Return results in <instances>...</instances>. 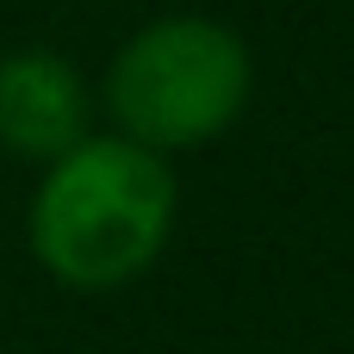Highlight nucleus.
<instances>
[{"instance_id": "1", "label": "nucleus", "mask_w": 354, "mask_h": 354, "mask_svg": "<svg viewBox=\"0 0 354 354\" xmlns=\"http://www.w3.org/2000/svg\"><path fill=\"white\" fill-rule=\"evenodd\" d=\"M180 187L174 168L131 137H81L68 156L44 162L31 193V255L50 280L75 292H112L149 274L174 236Z\"/></svg>"}, {"instance_id": "2", "label": "nucleus", "mask_w": 354, "mask_h": 354, "mask_svg": "<svg viewBox=\"0 0 354 354\" xmlns=\"http://www.w3.org/2000/svg\"><path fill=\"white\" fill-rule=\"evenodd\" d=\"M255 87L249 44L205 12H168L124 37L106 68V112L118 137L168 156L224 137Z\"/></svg>"}, {"instance_id": "3", "label": "nucleus", "mask_w": 354, "mask_h": 354, "mask_svg": "<svg viewBox=\"0 0 354 354\" xmlns=\"http://www.w3.org/2000/svg\"><path fill=\"white\" fill-rule=\"evenodd\" d=\"M87 118H93V100L68 56L56 50L0 56V149L25 162H56L81 137H93Z\"/></svg>"}, {"instance_id": "4", "label": "nucleus", "mask_w": 354, "mask_h": 354, "mask_svg": "<svg viewBox=\"0 0 354 354\" xmlns=\"http://www.w3.org/2000/svg\"><path fill=\"white\" fill-rule=\"evenodd\" d=\"M0 354H6V348H0Z\"/></svg>"}]
</instances>
